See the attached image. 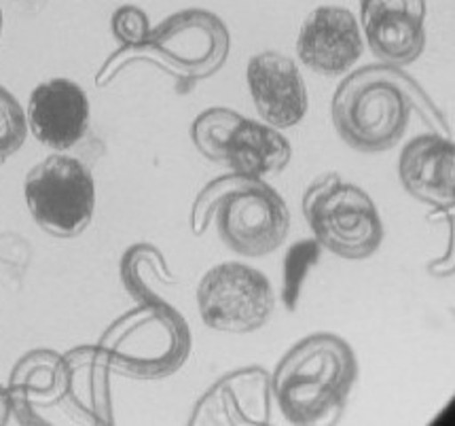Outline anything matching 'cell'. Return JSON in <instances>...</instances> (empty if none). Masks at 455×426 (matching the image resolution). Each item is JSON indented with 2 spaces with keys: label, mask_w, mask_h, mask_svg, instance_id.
<instances>
[{
  "label": "cell",
  "mask_w": 455,
  "mask_h": 426,
  "mask_svg": "<svg viewBox=\"0 0 455 426\" xmlns=\"http://www.w3.org/2000/svg\"><path fill=\"white\" fill-rule=\"evenodd\" d=\"M413 113L438 132H447L445 119L419 83L401 66L384 62L363 66L347 75L331 104L337 134L360 153H381L396 147Z\"/></svg>",
  "instance_id": "1"
},
{
  "label": "cell",
  "mask_w": 455,
  "mask_h": 426,
  "mask_svg": "<svg viewBox=\"0 0 455 426\" xmlns=\"http://www.w3.org/2000/svg\"><path fill=\"white\" fill-rule=\"evenodd\" d=\"M358 378V361L347 340L314 334L299 340L271 374V392L291 424L339 422Z\"/></svg>",
  "instance_id": "2"
},
{
  "label": "cell",
  "mask_w": 455,
  "mask_h": 426,
  "mask_svg": "<svg viewBox=\"0 0 455 426\" xmlns=\"http://www.w3.org/2000/svg\"><path fill=\"white\" fill-rule=\"evenodd\" d=\"M231 52V35L225 21L205 9H185L151 28L147 41L121 45L96 75V85L107 87L127 66L147 62L168 73L176 92L187 93L199 81L223 68Z\"/></svg>",
  "instance_id": "3"
},
{
  "label": "cell",
  "mask_w": 455,
  "mask_h": 426,
  "mask_svg": "<svg viewBox=\"0 0 455 426\" xmlns=\"http://www.w3.org/2000/svg\"><path fill=\"white\" fill-rule=\"evenodd\" d=\"M216 223L220 240L242 257H265L284 245L291 210L265 179L229 173L216 176L197 193L188 214L193 236Z\"/></svg>",
  "instance_id": "4"
},
{
  "label": "cell",
  "mask_w": 455,
  "mask_h": 426,
  "mask_svg": "<svg viewBox=\"0 0 455 426\" xmlns=\"http://www.w3.org/2000/svg\"><path fill=\"white\" fill-rule=\"evenodd\" d=\"M98 348L110 372L153 382L182 369L191 354L193 335L179 309L155 300L138 303L116 318L100 337Z\"/></svg>",
  "instance_id": "5"
},
{
  "label": "cell",
  "mask_w": 455,
  "mask_h": 426,
  "mask_svg": "<svg viewBox=\"0 0 455 426\" xmlns=\"http://www.w3.org/2000/svg\"><path fill=\"white\" fill-rule=\"evenodd\" d=\"M303 217L318 245L346 261L373 257L384 242V223L363 187L329 173L303 193Z\"/></svg>",
  "instance_id": "6"
},
{
  "label": "cell",
  "mask_w": 455,
  "mask_h": 426,
  "mask_svg": "<svg viewBox=\"0 0 455 426\" xmlns=\"http://www.w3.org/2000/svg\"><path fill=\"white\" fill-rule=\"evenodd\" d=\"M24 197L32 219L45 234L70 240L92 225L96 182L79 159L53 153L26 174Z\"/></svg>",
  "instance_id": "7"
},
{
  "label": "cell",
  "mask_w": 455,
  "mask_h": 426,
  "mask_svg": "<svg viewBox=\"0 0 455 426\" xmlns=\"http://www.w3.org/2000/svg\"><path fill=\"white\" fill-rule=\"evenodd\" d=\"M197 308L210 329L252 334L269 323L275 309V291L260 269L227 261L214 265L199 280Z\"/></svg>",
  "instance_id": "8"
},
{
  "label": "cell",
  "mask_w": 455,
  "mask_h": 426,
  "mask_svg": "<svg viewBox=\"0 0 455 426\" xmlns=\"http://www.w3.org/2000/svg\"><path fill=\"white\" fill-rule=\"evenodd\" d=\"M271 374L251 365L225 374L199 397L193 407L191 426H269Z\"/></svg>",
  "instance_id": "9"
},
{
  "label": "cell",
  "mask_w": 455,
  "mask_h": 426,
  "mask_svg": "<svg viewBox=\"0 0 455 426\" xmlns=\"http://www.w3.org/2000/svg\"><path fill=\"white\" fill-rule=\"evenodd\" d=\"M363 30L356 15L346 7H315L299 28V60L322 76L346 75L363 58Z\"/></svg>",
  "instance_id": "10"
},
{
  "label": "cell",
  "mask_w": 455,
  "mask_h": 426,
  "mask_svg": "<svg viewBox=\"0 0 455 426\" xmlns=\"http://www.w3.org/2000/svg\"><path fill=\"white\" fill-rule=\"evenodd\" d=\"M360 30L379 62L413 64L426 47V0H360Z\"/></svg>",
  "instance_id": "11"
},
{
  "label": "cell",
  "mask_w": 455,
  "mask_h": 426,
  "mask_svg": "<svg viewBox=\"0 0 455 426\" xmlns=\"http://www.w3.org/2000/svg\"><path fill=\"white\" fill-rule=\"evenodd\" d=\"M90 98L79 83L58 76L32 90L26 109L28 130L55 153L79 145L90 130Z\"/></svg>",
  "instance_id": "12"
},
{
  "label": "cell",
  "mask_w": 455,
  "mask_h": 426,
  "mask_svg": "<svg viewBox=\"0 0 455 426\" xmlns=\"http://www.w3.org/2000/svg\"><path fill=\"white\" fill-rule=\"evenodd\" d=\"M246 83L263 124L277 130L299 125L309 109L307 85L295 60L280 52H260L246 66Z\"/></svg>",
  "instance_id": "13"
},
{
  "label": "cell",
  "mask_w": 455,
  "mask_h": 426,
  "mask_svg": "<svg viewBox=\"0 0 455 426\" xmlns=\"http://www.w3.org/2000/svg\"><path fill=\"white\" fill-rule=\"evenodd\" d=\"M398 179L404 191L436 210H453L455 145L443 134L415 136L398 157Z\"/></svg>",
  "instance_id": "14"
},
{
  "label": "cell",
  "mask_w": 455,
  "mask_h": 426,
  "mask_svg": "<svg viewBox=\"0 0 455 426\" xmlns=\"http://www.w3.org/2000/svg\"><path fill=\"white\" fill-rule=\"evenodd\" d=\"M62 406L90 424H113L110 367L98 346H79L62 354Z\"/></svg>",
  "instance_id": "15"
},
{
  "label": "cell",
  "mask_w": 455,
  "mask_h": 426,
  "mask_svg": "<svg viewBox=\"0 0 455 426\" xmlns=\"http://www.w3.org/2000/svg\"><path fill=\"white\" fill-rule=\"evenodd\" d=\"M291 157V142L277 127L240 117L227 136L220 164L229 165L231 173L267 179L284 173Z\"/></svg>",
  "instance_id": "16"
},
{
  "label": "cell",
  "mask_w": 455,
  "mask_h": 426,
  "mask_svg": "<svg viewBox=\"0 0 455 426\" xmlns=\"http://www.w3.org/2000/svg\"><path fill=\"white\" fill-rule=\"evenodd\" d=\"M11 409L15 422L43 424L35 406H58L64 392L62 354L52 350H32L21 357L9 380Z\"/></svg>",
  "instance_id": "17"
},
{
  "label": "cell",
  "mask_w": 455,
  "mask_h": 426,
  "mask_svg": "<svg viewBox=\"0 0 455 426\" xmlns=\"http://www.w3.org/2000/svg\"><path fill=\"white\" fill-rule=\"evenodd\" d=\"M121 280H124L125 291L138 303L159 300L157 293L153 291V282H159V285H174L176 282L164 253L153 245H134L124 254Z\"/></svg>",
  "instance_id": "18"
},
{
  "label": "cell",
  "mask_w": 455,
  "mask_h": 426,
  "mask_svg": "<svg viewBox=\"0 0 455 426\" xmlns=\"http://www.w3.org/2000/svg\"><path fill=\"white\" fill-rule=\"evenodd\" d=\"M322 246L318 240H301L297 245L288 248L284 263H282V289H280V301L284 303L288 312H295L299 308V300H301V291L305 280L315 263L320 261Z\"/></svg>",
  "instance_id": "19"
},
{
  "label": "cell",
  "mask_w": 455,
  "mask_h": 426,
  "mask_svg": "<svg viewBox=\"0 0 455 426\" xmlns=\"http://www.w3.org/2000/svg\"><path fill=\"white\" fill-rule=\"evenodd\" d=\"M240 117V113L225 107L205 109L191 124L193 145H196L197 151L202 153L204 157H208L210 162L220 164L227 136H229L231 127L235 125V121Z\"/></svg>",
  "instance_id": "20"
},
{
  "label": "cell",
  "mask_w": 455,
  "mask_h": 426,
  "mask_svg": "<svg viewBox=\"0 0 455 426\" xmlns=\"http://www.w3.org/2000/svg\"><path fill=\"white\" fill-rule=\"evenodd\" d=\"M26 136V110L7 87L0 85V165L24 147Z\"/></svg>",
  "instance_id": "21"
},
{
  "label": "cell",
  "mask_w": 455,
  "mask_h": 426,
  "mask_svg": "<svg viewBox=\"0 0 455 426\" xmlns=\"http://www.w3.org/2000/svg\"><path fill=\"white\" fill-rule=\"evenodd\" d=\"M110 30L121 45H138L151 35V21L140 7L125 4L115 11L113 20H110Z\"/></svg>",
  "instance_id": "22"
},
{
  "label": "cell",
  "mask_w": 455,
  "mask_h": 426,
  "mask_svg": "<svg viewBox=\"0 0 455 426\" xmlns=\"http://www.w3.org/2000/svg\"><path fill=\"white\" fill-rule=\"evenodd\" d=\"M449 248H447V254L443 259H438V261H432V265L428 268L430 274L438 276V278H445V276H451L453 274V221H451V227H449Z\"/></svg>",
  "instance_id": "23"
},
{
  "label": "cell",
  "mask_w": 455,
  "mask_h": 426,
  "mask_svg": "<svg viewBox=\"0 0 455 426\" xmlns=\"http://www.w3.org/2000/svg\"><path fill=\"white\" fill-rule=\"evenodd\" d=\"M13 420V409H11V397L4 386H0V426L9 424Z\"/></svg>",
  "instance_id": "24"
},
{
  "label": "cell",
  "mask_w": 455,
  "mask_h": 426,
  "mask_svg": "<svg viewBox=\"0 0 455 426\" xmlns=\"http://www.w3.org/2000/svg\"><path fill=\"white\" fill-rule=\"evenodd\" d=\"M3 24H4V20H3V9H0V35H3Z\"/></svg>",
  "instance_id": "25"
}]
</instances>
